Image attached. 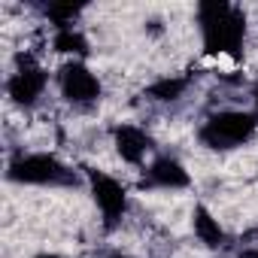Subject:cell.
<instances>
[{"label":"cell","instance_id":"cell-7","mask_svg":"<svg viewBox=\"0 0 258 258\" xmlns=\"http://www.w3.org/2000/svg\"><path fill=\"white\" fill-rule=\"evenodd\" d=\"M115 149L127 164H140L149 149V137L134 124H121V127H115Z\"/></svg>","mask_w":258,"mask_h":258},{"label":"cell","instance_id":"cell-14","mask_svg":"<svg viewBox=\"0 0 258 258\" xmlns=\"http://www.w3.org/2000/svg\"><path fill=\"white\" fill-rule=\"evenodd\" d=\"M246 258H258V252H246Z\"/></svg>","mask_w":258,"mask_h":258},{"label":"cell","instance_id":"cell-15","mask_svg":"<svg viewBox=\"0 0 258 258\" xmlns=\"http://www.w3.org/2000/svg\"><path fill=\"white\" fill-rule=\"evenodd\" d=\"M112 258H127V255H112Z\"/></svg>","mask_w":258,"mask_h":258},{"label":"cell","instance_id":"cell-11","mask_svg":"<svg viewBox=\"0 0 258 258\" xmlns=\"http://www.w3.org/2000/svg\"><path fill=\"white\" fill-rule=\"evenodd\" d=\"M55 52H76V55H82V52H85L82 34H76L73 28H61V31L55 34Z\"/></svg>","mask_w":258,"mask_h":258},{"label":"cell","instance_id":"cell-12","mask_svg":"<svg viewBox=\"0 0 258 258\" xmlns=\"http://www.w3.org/2000/svg\"><path fill=\"white\" fill-rule=\"evenodd\" d=\"M76 13H79V7H49V16H52L55 25H61V28H67V22H70Z\"/></svg>","mask_w":258,"mask_h":258},{"label":"cell","instance_id":"cell-2","mask_svg":"<svg viewBox=\"0 0 258 258\" xmlns=\"http://www.w3.org/2000/svg\"><path fill=\"white\" fill-rule=\"evenodd\" d=\"M258 124V115L252 112H237V109H228V112H219L213 115L204 127H201V140L204 146L210 149H234L240 143H246Z\"/></svg>","mask_w":258,"mask_h":258},{"label":"cell","instance_id":"cell-1","mask_svg":"<svg viewBox=\"0 0 258 258\" xmlns=\"http://www.w3.org/2000/svg\"><path fill=\"white\" fill-rule=\"evenodd\" d=\"M198 19L204 31V46L210 55H219V52L240 55L243 34H246V19L240 10L222 4V0H213V4L198 7Z\"/></svg>","mask_w":258,"mask_h":258},{"label":"cell","instance_id":"cell-13","mask_svg":"<svg viewBox=\"0 0 258 258\" xmlns=\"http://www.w3.org/2000/svg\"><path fill=\"white\" fill-rule=\"evenodd\" d=\"M37 258H61V255H37Z\"/></svg>","mask_w":258,"mask_h":258},{"label":"cell","instance_id":"cell-4","mask_svg":"<svg viewBox=\"0 0 258 258\" xmlns=\"http://www.w3.org/2000/svg\"><path fill=\"white\" fill-rule=\"evenodd\" d=\"M61 91L73 103H91L100 94V82L85 64H67L61 67Z\"/></svg>","mask_w":258,"mask_h":258},{"label":"cell","instance_id":"cell-9","mask_svg":"<svg viewBox=\"0 0 258 258\" xmlns=\"http://www.w3.org/2000/svg\"><path fill=\"white\" fill-rule=\"evenodd\" d=\"M195 234H198V240H201L204 246H219V243H222V228H219V222L210 216L207 207H198V210H195Z\"/></svg>","mask_w":258,"mask_h":258},{"label":"cell","instance_id":"cell-3","mask_svg":"<svg viewBox=\"0 0 258 258\" xmlns=\"http://www.w3.org/2000/svg\"><path fill=\"white\" fill-rule=\"evenodd\" d=\"M10 179L13 182H28V185H70L76 176L55 158V155H22L10 164Z\"/></svg>","mask_w":258,"mask_h":258},{"label":"cell","instance_id":"cell-5","mask_svg":"<svg viewBox=\"0 0 258 258\" xmlns=\"http://www.w3.org/2000/svg\"><path fill=\"white\" fill-rule=\"evenodd\" d=\"M91 195H94V204L100 207V213H103L106 222H118V219H121L127 201H124V188H121L112 176H106V173H91Z\"/></svg>","mask_w":258,"mask_h":258},{"label":"cell","instance_id":"cell-16","mask_svg":"<svg viewBox=\"0 0 258 258\" xmlns=\"http://www.w3.org/2000/svg\"><path fill=\"white\" fill-rule=\"evenodd\" d=\"M255 94H258V91H255ZM255 100H258V97H255Z\"/></svg>","mask_w":258,"mask_h":258},{"label":"cell","instance_id":"cell-10","mask_svg":"<svg viewBox=\"0 0 258 258\" xmlns=\"http://www.w3.org/2000/svg\"><path fill=\"white\" fill-rule=\"evenodd\" d=\"M182 91H185V79H170V76L149 85V97H155V100H176Z\"/></svg>","mask_w":258,"mask_h":258},{"label":"cell","instance_id":"cell-8","mask_svg":"<svg viewBox=\"0 0 258 258\" xmlns=\"http://www.w3.org/2000/svg\"><path fill=\"white\" fill-rule=\"evenodd\" d=\"M149 182L161 188H185L188 185V170L176 158H158L149 167Z\"/></svg>","mask_w":258,"mask_h":258},{"label":"cell","instance_id":"cell-6","mask_svg":"<svg viewBox=\"0 0 258 258\" xmlns=\"http://www.w3.org/2000/svg\"><path fill=\"white\" fill-rule=\"evenodd\" d=\"M46 73L40 70V67H22L19 73H13L10 76V82H7V91H10V97L16 100V103H34L40 94H43V88H46Z\"/></svg>","mask_w":258,"mask_h":258}]
</instances>
